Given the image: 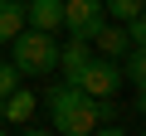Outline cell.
Here are the masks:
<instances>
[{
  "label": "cell",
  "instance_id": "6da1fadb",
  "mask_svg": "<svg viewBox=\"0 0 146 136\" xmlns=\"http://www.w3.org/2000/svg\"><path fill=\"white\" fill-rule=\"evenodd\" d=\"M49 126L54 131H68V136H93L102 126V117L112 112V97H88L78 83H58L49 88Z\"/></svg>",
  "mask_w": 146,
  "mask_h": 136
},
{
  "label": "cell",
  "instance_id": "7a4b0ae2",
  "mask_svg": "<svg viewBox=\"0 0 146 136\" xmlns=\"http://www.w3.org/2000/svg\"><path fill=\"white\" fill-rule=\"evenodd\" d=\"M15 68H20V73H29V78H39V73H54V68H58V39L49 34V29H34V24H25L15 39Z\"/></svg>",
  "mask_w": 146,
  "mask_h": 136
},
{
  "label": "cell",
  "instance_id": "3957f363",
  "mask_svg": "<svg viewBox=\"0 0 146 136\" xmlns=\"http://www.w3.org/2000/svg\"><path fill=\"white\" fill-rule=\"evenodd\" d=\"M73 83H78L88 97H117V88H122L127 78H122V63H117V58H102V53H93V58H88V68H83V73L73 78Z\"/></svg>",
  "mask_w": 146,
  "mask_h": 136
},
{
  "label": "cell",
  "instance_id": "277c9868",
  "mask_svg": "<svg viewBox=\"0 0 146 136\" xmlns=\"http://www.w3.org/2000/svg\"><path fill=\"white\" fill-rule=\"evenodd\" d=\"M102 20H107L102 0H63V29H68L73 39H88V44H93V34H98Z\"/></svg>",
  "mask_w": 146,
  "mask_h": 136
},
{
  "label": "cell",
  "instance_id": "5b68a950",
  "mask_svg": "<svg viewBox=\"0 0 146 136\" xmlns=\"http://www.w3.org/2000/svg\"><path fill=\"white\" fill-rule=\"evenodd\" d=\"M131 49V34H127V24L117 20V24H98V34H93V53H102V58H122Z\"/></svg>",
  "mask_w": 146,
  "mask_h": 136
},
{
  "label": "cell",
  "instance_id": "8992f818",
  "mask_svg": "<svg viewBox=\"0 0 146 136\" xmlns=\"http://www.w3.org/2000/svg\"><path fill=\"white\" fill-rule=\"evenodd\" d=\"M88 58H93V44L68 34V44L58 49V73H63V83H73V78H78L83 68H88Z\"/></svg>",
  "mask_w": 146,
  "mask_h": 136
},
{
  "label": "cell",
  "instance_id": "52a82bcc",
  "mask_svg": "<svg viewBox=\"0 0 146 136\" xmlns=\"http://www.w3.org/2000/svg\"><path fill=\"white\" fill-rule=\"evenodd\" d=\"M25 20H29L34 29L58 34V29H63V0H25Z\"/></svg>",
  "mask_w": 146,
  "mask_h": 136
},
{
  "label": "cell",
  "instance_id": "ba28073f",
  "mask_svg": "<svg viewBox=\"0 0 146 136\" xmlns=\"http://www.w3.org/2000/svg\"><path fill=\"white\" fill-rule=\"evenodd\" d=\"M34 107H39V97H34L29 88H15V92H5L0 117H5V126H25V121L34 117Z\"/></svg>",
  "mask_w": 146,
  "mask_h": 136
},
{
  "label": "cell",
  "instance_id": "9c48e42d",
  "mask_svg": "<svg viewBox=\"0 0 146 136\" xmlns=\"http://www.w3.org/2000/svg\"><path fill=\"white\" fill-rule=\"evenodd\" d=\"M25 0H0V44H10L20 29H25Z\"/></svg>",
  "mask_w": 146,
  "mask_h": 136
},
{
  "label": "cell",
  "instance_id": "30bf717a",
  "mask_svg": "<svg viewBox=\"0 0 146 136\" xmlns=\"http://www.w3.org/2000/svg\"><path fill=\"white\" fill-rule=\"evenodd\" d=\"M117 63H122V78H127V83H136V88L146 83V49H141V44H131Z\"/></svg>",
  "mask_w": 146,
  "mask_h": 136
},
{
  "label": "cell",
  "instance_id": "8fae6325",
  "mask_svg": "<svg viewBox=\"0 0 146 136\" xmlns=\"http://www.w3.org/2000/svg\"><path fill=\"white\" fill-rule=\"evenodd\" d=\"M141 5H146V0H102V10H107L112 20H122V24H127V20H131Z\"/></svg>",
  "mask_w": 146,
  "mask_h": 136
},
{
  "label": "cell",
  "instance_id": "7c38bea8",
  "mask_svg": "<svg viewBox=\"0 0 146 136\" xmlns=\"http://www.w3.org/2000/svg\"><path fill=\"white\" fill-rule=\"evenodd\" d=\"M127 34H131V44H141V49H146V5L127 20Z\"/></svg>",
  "mask_w": 146,
  "mask_h": 136
},
{
  "label": "cell",
  "instance_id": "4fadbf2b",
  "mask_svg": "<svg viewBox=\"0 0 146 136\" xmlns=\"http://www.w3.org/2000/svg\"><path fill=\"white\" fill-rule=\"evenodd\" d=\"M20 88V68L15 63H0V92H15Z\"/></svg>",
  "mask_w": 146,
  "mask_h": 136
},
{
  "label": "cell",
  "instance_id": "5bb4252c",
  "mask_svg": "<svg viewBox=\"0 0 146 136\" xmlns=\"http://www.w3.org/2000/svg\"><path fill=\"white\" fill-rule=\"evenodd\" d=\"M136 112H141V117H146V83H141V88H136Z\"/></svg>",
  "mask_w": 146,
  "mask_h": 136
},
{
  "label": "cell",
  "instance_id": "9a60e30c",
  "mask_svg": "<svg viewBox=\"0 0 146 136\" xmlns=\"http://www.w3.org/2000/svg\"><path fill=\"white\" fill-rule=\"evenodd\" d=\"M0 107H5V92H0ZM0 131H5V117H0Z\"/></svg>",
  "mask_w": 146,
  "mask_h": 136
}]
</instances>
